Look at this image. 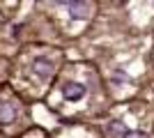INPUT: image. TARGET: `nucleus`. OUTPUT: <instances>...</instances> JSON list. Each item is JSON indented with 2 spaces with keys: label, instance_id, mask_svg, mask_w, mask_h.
<instances>
[{
  "label": "nucleus",
  "instance_id": "3",
  "mask_svg": "<svg viewBox=\"0 0 154 138\" xmlns=\"http://www.w3.org/2000/svg\"><path fill=\"white\" fill-rule=\"evenodd\" d=\"M32 72L37 74V76H42V78H48L53 74V62L48 58H37L32 62Z\"/></svg>",
  "mask_w": 154,
  "mask_h": 138
},
{
  "label": "nucleus",
  "instance_id": "1",
  "mask_svg": "<svg viewBox=\"0 0 154 138\" xmlns=\"http://www.w3.org/2000/svg\"><path fill=\"white\" fill-rule=\"evenodd\" d=\"M67 9H69V16L71 19H85L92 14V5L90 2H62Z\"/></svg>",
  "mask_w": 154,
  "mask_h": 138
},
{
  "label": "nucleus",
  "instance_id": "4",
  "mask_svg": "<svg viewBox=\"0 0 154 138\" xmlns=\"http://www.w3.org/2000/svg\"><path fill=\"white\" fill-rule=\"evenodd\" d=\"M16 118V108L12 104H0V124H9Z\"/></svg>",
  "mask_w": 154,
  "mask_h": 138
},
{
  "label": "nucleus",
  "instance_id": "2",
  "mask_svg": "<svg viewBox=\"0 0 154 138\" xmlns=\"http://www.w3.org/2000/svg\"><path fill=\"white\" fill-rule=\"evenodd\" d=\"M62 94L67 101H78V99L85 97V85L83 83H67L62 87Z\"/></svg>",
  "mask_w": 154,
  "mask_h": 138
},
{
  "label": "nucleus",
  "instance_id": "6",
  "mask_svg": "<svg viewBox=\"0 0 154 138\" xmlns=\"http://www.w3.org/2000/svg\"><path fill=\"white\" fill-rule=\"evenodd\" d=\"M124 138H149V136H147V133H143V131H127Z\"/></svg>",
  "mask_w": 154,
  "mask_h": 138
},
{
  "label": "nucleus",
  "instance_id": "5",
  "mask_svg": "<svg viewBox=\"0 0 154 138\" xmlns=\"http://www.w3.org/2000/svg\"><path fill=\"white\" fill-rule=\"evenodd\" d=\"M127 131H129V129L122 124V122H110V127H108V133L113 138H124V136H127Z\"/></svg>",
  "mask_w": 154,
  "mask_h": 138
}]
</instances>
